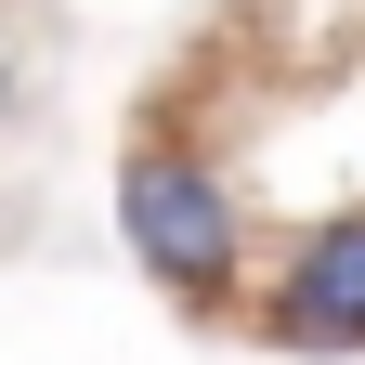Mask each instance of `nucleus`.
<instances>
[{
	"label": "nucleus",
	"instance_id": "f257e3e1",
	"mask_svg": "<svg viewBox=\"0 0 365 365\" xmlns=\"http://www.w3.org/2000/svg\"><path fill=\"white\" fill-rule=\"evenodd\" d=\"M235 235H248V209H235V182H222V157L182 144V130H130V157H118V248L144 261L196 327L235 313Z\"/></svg>",
	"mask_w": 365,
	"mask_h": 365
},
{
	"label": "nucleus",
	"instance_id": "f03ea898",
	"mask_svg": "<svg viewBox=\"0 0 365 365\" xmlns=\"http://www.w3.org/2000/svg\"><path fill=\"white\" fill-rule=\"evenodd\" d=\"M261 339L300 352V365H352L365 352V209L313 222V235L287 248V274L261 287Z\"/></svg>",
	"mask_w": 365,
	"mask_h": 365
}]
</instances>
